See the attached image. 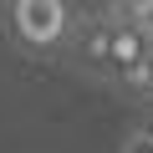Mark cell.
<instances>
[{
  "label": "cell",
  "mask_w": 153,
  "mask_h": 153,
  "mask_svg": "<svg viewBox=\"0 0 153 153\" xmlns=\"http://www.w3.org/2000/svg\"><path fill=\"white\" fill-rule=\"evenodd\" d=\"M71 31H76V61L92 76H107V82H128L138 56H143V46H148V31L133 26L128 16H117L112 5L102 16H87Z\"/></svg>",
  "instance_id": "cell-1"
},
{
  "label": "cell",
  "mask_w": 153,
  "mask_h": 153,
  "mask_svg": "<svg viewBox=\"0 0 153 153\" xmlns=\"http://www.w3.org/2000/svg\"><path fill=\"white\" fill-rule=\"evenodd\" d=\"M10 36L26 51H56L66 46L76 16H71V0H10Z\"/></svg>",
  "instance_id": "cell-2"
},
{
  "label": "cell",
  "mask_w": 153,
  "mask_h": 153,
  "mask_svg": "<svg viewBox=\"0 0 153 153\" xmlns=\"http://www.w3.org/2000/svg\"><path fill=\"white\" fill-rule=\"evenodd\" d=\"M117 153H153V117H138V123L117 138Z\"/></svg>",
  "instance_id": "cell-3"
},
{
  "label": "cell",
  "mask_w": 153,
  "mask_h": 153,
  "mask_svg": "<svg viewBox=\"0 0 153 153\" xmlns=\"http://www.w3.org/2000/svg\"><path fill=\"white\" fill-rule=\"evenodd\" d=\"M128 87L153 97V31H148V46H143V56H138V66H133V76H128Z\"/></svg>",
  "instance_id": "cell-4"
},
{
  "label": "cell",
  "mask_w": 153,
  "mask_h": 153,
  "mask_svg": "<svg viewBox=\"0 0 153 153\" xmlns=\"http://www.w3.org/2000/svg\"><path fill=\"white\" fill-rule=\"evenodd\" d=\"M107 5H112L117 16H128L133 26H143V31H153V0H107Z\"/></svg>",
  "instance_id": "cell-5"
}]
</instances>
